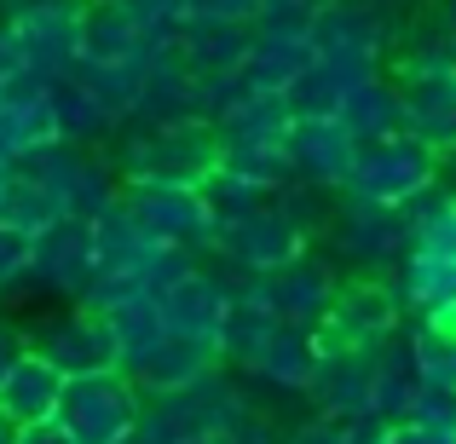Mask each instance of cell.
<instances>
[{"label":"cell","instance_id":"cell-17","mask_svg":"<svg viewBox=\"0 0 456 444\" xmlns=\"http://www.w3.org/2000/svg\"><path fill=\"white\" fill-rule=\"evenodd\" d=\"M312 369H318V346H312V335L278 323L272 341L260 346V358L248 364V375L272 381V387H312Z\"/></svg>","mask_w":456,"mask_h":444},{"label":"cell","instance_id":"cell-11","mask_svg":"<svg viewBox=\"0 0 456 444\" xmlns=\"http://www.w3.org/2000/svg\"><path fill=\"white\" fill-rule=\"evenodd\" d=\"M283 162H289V179H306V185H341L353 179L358 162V139L346 133L341 122H289L283 133Z\"/></svg>","mask_w":456,"mask_h":444},{"label":"cell","instance_id":"cell-12","mask_svg":"<svg viewBox=\"0 0 456 444\" xmlns=\"http://www.w3.org/2000/svg\"><path fill=\"white\" fill-rule=\"evenodd\" d=\"M255 29L248 23H214V18H179L174 23V52L191 76H243Z\"/></svg>","mask_w":456,"mask_h":444},{"label":"cell","instance_id":"cell-13","mask_svg":"<svg viewBox=\"0 0 456 444\" xmlns=\"http://www.w3.org/2000/svg\"><path fill=\"white\" fill-rule=\"evenodd\" d=\"M58 399H64V375L23 346V352L12 358V369L0 375V416H6L12 427H41V422L58 416Z\"/></svg>","mask_w":456,"mask_h":444},{"label":"cell","instance_id":"cell-25","mask_svg":"<svg viewBox=\"0 0 456 444\" xmlns=\"http://www.w3.org/2000/svg\"><path fill=\"white\" fill-rule=\"evenodd\" d=\"M23 352V323H12V318H0V375L12 369V358Z\"/></svg>","mask_w":456,"mask_h":444},{"label":"cell","instance_id":"cell-20","mask_svg":"<svg viewBox=\"0 0 456 444\" xmlns=\"http://www.w3.org/2000/svg\"><path fill=\"white\" fill-rule=\"evenodd\" d=\"M76 76L87 81V93L116 122H127V110H134V99H139V64H81Z\"/></svg>","mask_w":456,"mask_h":444},{"label":"cell","instance_id":"cell-3","mask_svg":"<svg viewBox=\"0 0 456 444\" xmlns=\"http://www.w3.org/2000/svg\"><path fill=\"white\" fill-rule=\"evenodd\" d=\"M145 416V392L134 387L127 369H104V375H76L64 381L53 422L64 427L69 444H122Z\"/></svg>","mask_w":456,"mask_h":444},{"label":"cell","instance_id":"cell-19","mask_svg":"<svg viewBox=\"0 0 456 444\" xmlns=\"http://www.w3.org/2000/svg\"><path fill=\"white\" fill-rule=\"evenodd\" d=\"M99 318L110 323V341H116V352H122V369H134L139 358H145L151 346L167 335L162 306H156V300H122V306L99 311Z\"/></svg>","mask_w":456,"mask_h":444},{"label":"cell","instance_id":"cell-4","mask_svg":"<svg viewBox=\"0 0 456 444\" xmlns=\"http://www.w3.org/2000/svg\"><path fill=\"white\" fill-rule=\"evenodd\" d=\"M23 346H29L35 358H46L64 381L122 369V352H116V341H110V323H104L99 311H81V306H58V311H46V318L23 323Z\"/></svg>","mask_w":456,"mask_h":444},{"label":"cell","instance_id":"cell-30","mask_svg":"<svg viewBox=\"0 0 456 444\" xmlns=\"http://www.w3.org/2000/svg\"><path fill=\"white\" fill-rule=\"evenodd\" d=\"M191 444H225V439H191Z\"/></svg>","mask_w":456,"mask_h":444},{"label":"cell","instance_id":"cell-14","mask_svg":"<svg viewBox=\"0 0 456 444\" xmlns=\"http://www.w3.org/2000/svg\"><path fill=\"white\" fill-rule=\"evenodd\" d=\"M46 99H53V133L64 139V145H81V150H110V139L122 133V122H116V116L104 110L99 99H93L87 81H81L76 69H69V76H53Z\"/></svg>","mask_w":456,"mask_h":444},{"label":"cell","instance_id":"cell-5","mask_svg":"<svg viewBox=\"0 0 456 444\" xmlns=\"http://www.w3.org/2000/svg\"><path fill=\"white\" fill-rule=\"evenodd\" d=\"M81 12H87V0H6L0 18L18 35L23 69L46 81L81 69Z\"/></svg>","mask_w":456,"mask_h":444},{"label":"cell","instance_id":"cell-29","mask_svg":"<svg viewBox=\"0 0 456 444\" xmlns=\"http://www.w3.org/2000/svg\"><path fill=\"white\" fill-rule=\"evenodd\" d=\"M122 444H156V439H151V433H145V427H134V433H127V439H122Z\"/></svg>","mask_w":456,"mask_h":444},{"label":"cell","instance_id":"cell-16","mask_svg":"<svg viewBox=\"0 0 456 444\" xmlns=\"http://www.w3.org/2000/svg\"><path fill=\"white\" fill-rule=\"evenodd\" d=\"M208 369H220V352H214V346L162 335V341H156L127 375H134V387L145 392V399H162V392H179V387H191V381H202Z\"/></svg>","mask_w":456,"mask_h":444},{"label":"cell","instance_id":"cell-18","mask_svg":"<svg viewBox=\"0 0 456 444\" xmlns=\"http://www.w3.org/2000/svg\"><path fill=\"white\" fill-rule=\"evenodd\" d=\"M58 220H64V208H58V197L46 185H35L18 167L0 179V225H12V231H23V237H41L46 225H58Z\"/></svg>","mask_w":456,"mask_h":444},{"label":"cell","instance_id":"cell-23","mask_svg":"<svg viewBox=\"0 0 456 444\" xmlns=\"http://www.w3.org/2000/svg\"><path fill=\"white\" fill-rule=\"evenodd\" d=\"M127 12H134L145 29H174L179 18H185V0H122Z\"/></svg>","mask_w":456,"mask_h":444},{"label":"cell","instance_id":"cell-15","mask_svg":"<svg viewBox=\"0 0 456 444\" xmlns=\"http://www.w3.org/2000/svg\"><path fill=\"white\" fill-rule=\"evenodd\" d=\"M156 29L134 18L122 0H87L81 12V64H139Z\"/></svg>","mask_w":456,"mask_h":444},{"label":"cell","instance_id":"cell-10","mask_svg":"<svg viewBox=\"0 0 456 444\" xmlns=\"http://www.w3.org/2000/svg\"><path fill=\"white\" fill-rule=\"evenodd\" d=\"M428 179V156L411 145V139H376V145H358V162H353V179L346 185L358 190V202H376V208H387V202H404L416 185Z\"/></svg>","mask_w":456,"mask_h":444},{"label":"cell","instance_id":"cell-24","mask_svg":"<svg viewBox=\"0 0 456 444\" xmlns=\"http://www.w3.org/2000/svg\"><path fill=\"white\" fill-rule=\"evenodd\" d=\"M23 69V52H18V35H12V23L0 18V87H6L12 76Z\"/></svg>","mask_w":456,"mask_h":444},{"label":"cell","instance_id":"cell-9","mask_svg":"<svg viewBox=\"0 0 456 444\" xmlns=\"http://www.w3.org/2000/svg\"><path fill=\"white\" fill-rule=\"evenodd\" d=\"M87 278H93V225L64 214L58 225H46L35 237V260H29V283L23 289H41V295L64 300V306H76Z\"/></svg>","mask_w":456,"mask_h":444},{"label":"cell","instance_id":"cell-6","mask_svg":"<svg viewBox=\"0 0 456 444\" xmlns=\"http://www.w3.org/2000/svg\"><path fill=\"white\" fill-rule=\"evenodd\" d=\"M208 254H220L225 266L243 271V278H272V271H283L289 260L306 254V231L278 208V197H266L255 214H243V220L220 225Z\"/></svg>","mask_w":456,"mask_h":444},{"label":"cell","instance_id":"cell-7","mask_svg":"<svg viewBox=\"0 0 456 444\" xmlns=\"http://www.w3.org/2000/svg\"><path fill=\"white\" fill-rule=\"evenodd\" d=\"M122 208L139 220V231L162 248H185V254H208L214 248V214L197 190L185 185H122Z\"/></svg>","mask_w":456,"mask_h":444},{"label":"cell","instance_id":"cell-22","mask_svg":"<svg viewBox=\"0 0 456 444\" xmlns=\"http://www.w3.org/2000/svg\"><path fill=\"white\" fill-rule=\"evenodd\" d=\"M185 18H214V23H248L255 29L260 0H185Z\"/></svg>","mask_w":456,"mask_h":444},{"label":"cell","instance_id":"cell-8","mask_svg":"<svg viewBox=\"0 0 456 444\" xmlns=\"http://www.w3.org/2000/svg\"><path fill=\"white\" fill-rule=\"evenodd\" d=\"M232 300H237L232 283L197 260V266H191L185 278L174 283V289L156 300V306H162L167 335H179V341H197V346H214V352H220V335H225V318H232Z\"/></svg>","mask_w":456,"mask_h":444},{"label":"cell","instance_id":"cell-2","mask_svg":"<svg viewBox=\"0 0 456 444\" xmlns=\"http://www.w3.org/2000/svg\"><path fill=\"white\" fill-rule=\"evenodd\" d=\"M18 174H29L35 185H46L58 197V208L81 225H93L99 214H110L116 202H122V174H116L110 150H81V145L53 139V145H35L23 156Z\"/></svg>","mask_w":456,"mask_h":444},{"label":"cell","instance_id":"cell-26","mask_svg":"<svg viewBox=\"0 0 456 444\" xmlns=\"http://www.w3.org/2000/svg\"><path fill=\"white\" fill-rule=\"evenodd\" d=\"M289 444H353V439H346L341 427H330V422H312V427H301Z\"/></svg>","mask_w":456,"mask_h":444},{"label":"cell","instance_id":"cell-27","mask_svg":"<svg viewBox=\"0 0 456 444\" xmlns=\"http://www.w3.org/2000/svg\"><path fill=\"white\" fill-rule=\"evenodd\" d=\"M18 444H69V439H64V427H58V422H41V427H23Z\"/></svg>","mask_w":456,"mask_h":444},{"label":"cell","instance_id":"cell-1","mask_svg":"<svg viewBox=\"0 0 456 444\" xmlns=\"http://www.w3.org/2000/svg\"><path fill=\"white\" fill-rule=\"evenodd\" d=\"M110 162L122 174V185H185L202 190L208 174H220L225 145L214 127L179 122V127H151V133H116Z\"/></svg>","mask_w":456,"mask_h":444},{"label":"cell","instance_id":"cell-28","mask_svg":"<svg viewBox=\"0 0 456 444\" xmlns=\"http://www.w3.org/2000/svg\"><path fill=\"white\" fill-rule=\"evenodd\" d=\"M18 433H23V427H12L6 416H0V444H18Z\"/></svg>","mask_w":456,"mask_h":444},{"label":"cell","instance_id":"cell-21","mask_svg":"<svg viewBox=\"0 0 456 444\" xmlns=\"http://www.w3.org/2000/svg\"><path fill=\"white\" fill-rule=\"evenodd\" d=\"M29 260H35V237L0 225V295H12V289L29 283Z\"/></svg>","mask_w":456,"mask_h":444},{"label":"cell","instance_id":"cell-31","mask_svg":"<svg viewBox=\"0 0 456 444\" xmlns=\"http://www.w3.org/2000/svg\"><path fill=\"white\" fill-rule=\"evenodd\" d=\"M0 6H6V0H0Z\"/></svg>","mask_w":456,"mask_h":444}]
</instances>
